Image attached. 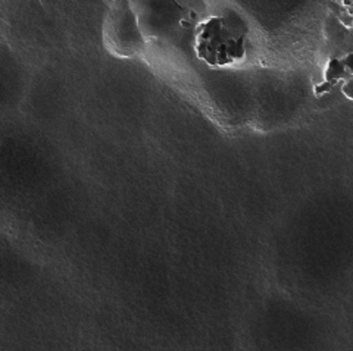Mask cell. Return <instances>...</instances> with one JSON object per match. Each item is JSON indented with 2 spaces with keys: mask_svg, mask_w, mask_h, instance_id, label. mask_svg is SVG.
<instances>
[{
  "mask_svg": "<svg viewBox=\"0 0 353 351\" xmlns=\"http://www.w3.org/2000/svg\"><path fill=\"white\" fill-rule=\"evenodd\" d=\"M143 36L162 37L196 28L206 12L205 0H130Z\"/></svg>",
  "mask_w": 353,
  "mask_h": 351,
  "instance_id": "obj_1",
  "label": "cell"
},
{
  "mask_svg": "<svg viewBox=\"0 0 353 351\" xmlns=\"http://www.w3.org/2000/svg\"><path fill=\"white\" fill-rule=\"evenodd\" d=\"M197 58L212 68L230 67L246 54V34L225 17H208L194 28Z\"/></svg>",
  "mask_w": 353,
  "mask_h": 351,
  "instance_id": "obj_2",
  "label": "cell"
},
{
  "mask_svg": "<svg viewBox=\"0 0 353 351\" xmlns=\"http://www.w3.org/2000/svg\"><path fill=\"white\" fill-rule=\"evenodd\" d=\"M108 5L105 19L106 46L119 56H132L141 49L145 40L130 0H108Z\"/></svg>",
  "mask_w": 353,
  "mask_h": 351,
  "instance_id": "obj_3",
  "label": "cell"
}]
</instances>
